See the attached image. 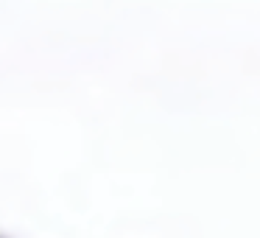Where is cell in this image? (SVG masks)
Here are the masks:
<instances>
[{"label":"cell","instance_id":"1","mask_svg":"<svg viewBox=\"0 0 260 238\" xmlns=\"http://www.w3.org/2000/svg\"><path fill=\"white\" fill-rule=\"evenodd\" d=\"M0 238H6V235H0Z\"/></svg>","mask_w":260,"mask_h":238}]
</instances>
